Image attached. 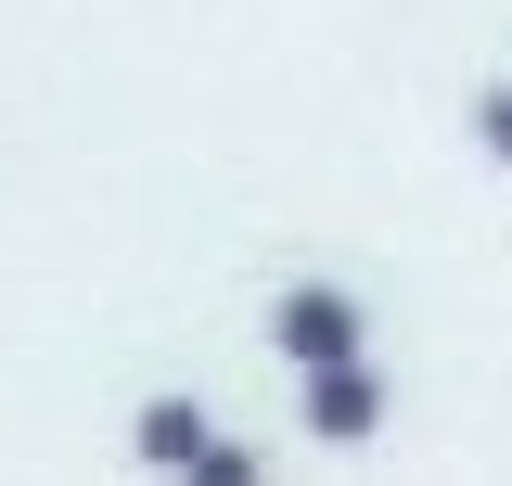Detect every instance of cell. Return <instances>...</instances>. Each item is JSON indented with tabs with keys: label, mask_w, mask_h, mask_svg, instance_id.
Instances as JSON below:
<instances>
[{
	"label": "cell",
	"mask_w": 512,
	"mask_h": 486,
	"mask_svg": "<svg viewBox=\"0 0 512 486\" xmlns=\"http://www.w3.org/2000/svg\"><path fill=\"white\" fill-rule=\"evenodd\" d=\"M269 346H282L295 371L372 359V333H359V295H346V282H282V295H269Z\"/></svg>",
	"instance_id": "6da1fadb"
},
{
	"label": "cell",
	"mask_w": 512,
	"mask_h": 486,
	"mask_svg": "<svg viewBox=\"0 0 512 486\" xmlns=\"http://www.w3.org/2000/svg\"><path fill=\"white\" fill-rule=\"evenodd\" d=\"M384 410H397V397H384V371H372V359L308 371V435H320V448H372V435H384Z\"/></svg>",
	"instance_id": "7a4b0ae2"
},
{
	"label": "cell",
	"mask_w": 512,
	"mask_h": 486,
	"mask_svg": "<svg viewBox=\"0 0 512 486\" xmlns=\"http://www.w3.org/2000/svg\"><path fill=\"white\" fill-rule=\"evenodd\" d=\"M128 448H141L154 474H192V461L218 448V423H205V397H141V423H128Z\"/></svg>",
	"instance_id": "3957f363"
},
{
	"label": "cell",
	"mask_w": 512,
	"mask_h": 486,
	"mask_svg": "<svg viewBox=\"0 0 512 486\" xmlns=\"http://www.w3.org/2000/svg\"><path fill=\"white\" fill-rule=\"evenodd\" d=\"M474 141L512 167V77H487V90H474Z\"/></svg>",
	"instance_id": "277c9868"
},
{
	"label": "cell",
	"mask_w": 512,
	"mask_h": 486,
	"mask_svg": "<svg viewBox=\"0 0 512 486\" xmlns=\"http://www.w3.org/2000/svg\"><path fill=\"white\" fill-rule=\"evenodd\" d=\"M180 486H256V448H231V435H218V448H205Z\"/></svg>",
	"instance_id": "5b68a950"
}]
</instances>
